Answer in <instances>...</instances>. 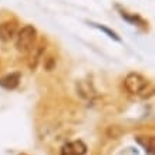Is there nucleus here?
Instances as JSON below:
<instances>
[{"instance_id": "1", "label": "nucleus", "mask_w": 155, "mask_h": 155, "mask_svg": "<svg viewBox=\"0 0 155 155\" xmlns=\"http://www.w3.org/2000/svg\"><path fill=\"white\" fill-rule=\"evenodd\" d=\"M124 88L128 94L140 98H148L154 93L152 83L140 73H128L124 78Z\"/></svg>"}, {"instance_id": "2", "label": "nucleus", "mask_w": 155, "mask_h": 155, "mask_svg": "<svg viewBox=\"0 0 155 155\" xmlns=\"http://www.w3.org/2000/svg\"><path fill=\"white\" fill-rule=\"evenodd\" d=\"M38 41V33L37 28L33 24H26L21 28H19V31L14 37V46L16 50L21 54H30L33 51V48L36 47V44Z\"/></svg>"}, {"instance_id": "3", "label": "nucleus", "mask_w": 155, "mask_h": 155, "mask_svg": "<svg viewBox=\"0 0 155 155\" xmlns=\"http://www.w3.org/2000/svg\"><path fill=\"white\" fill-rule=\"evenodd\" d=\"M19 31V23L14 19H7L0 21V41L10 43L13 41Z\"/></svg>"}, {"instance_id": "4", "label": "nucleus", "mask_w": 155, "mask_h": 155, "mask_svg": "<svg viewBox=\"0 0 155 155\" xmlns=\"http://www.w3.org/2000/svg\"><path fill=\"white\" fill-rule=\"evenodd\" d=\"M87 145L81 140H75L64 144L60 150V155H85Z\"/></svg>"}, {"instance_id": "5", "label": "nucleus", "mask_w": 155, "mask_h": 155, "mask_svg": "<svg viewBox=\"0 0 155 155\" xmlns=\"http://www.w3.org/2000/svg\"><path fill=\"white\" fill-rule=\"evenodd\" d=\"M20 80H21L20 73H10V74L5 75L3 78H0V87L6 90H14L19 87Z\"/></svg>"}, {"instance_id": "6", "label": "nucleus", "mask_w": 155, "mask_h": 155, "mask_svg": "<svg viewBox=\"0 0 155 155\" xmlns=\"http://www.w3.org/2000/svg\"><path fill=\"white\" fill-rule=\"evenodd\" d=\"M44 48L43 46H40V44H36V47L33 48V51L30 53V60H28V67L31 68V70H34L36 67H37L38 61H40V58H41L43 56V51H44Z\"/></svg>"}, {"instance_id": "7", "label": "nucleus", "mask_w": 155, "mask_h": 155, "mask_svg": "<svg viewBox=\"0 0 155 155\" xmlns=\"http://www.w3.org/2000/svg\"><path fill=\"white\" fill-rule=\"evenodd\" d=\"M93 26H94V27H97V28H100V30H101V31H104V33H107L111 38H114V40L120 41V37L117 36V33H114L113 30H110V28H107V27H104V26H101V24H95V23H94Z\"/></svg>"}, {"instance_id": "8", "label": "nucleus", "mask_w": 155, "mask_h": 155, "mask_svg": "<svg viewBox=\"0 0 155 155\" xmlns=\"http://www.w3.org/2000/svg\"><path fill=\"white\" fill-rule=\"evenodd\" d=\"M23 155H24V154H23Z\"/></svg>"}]
</instances>
